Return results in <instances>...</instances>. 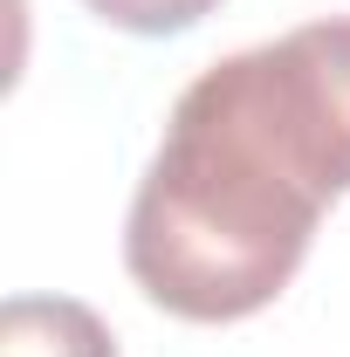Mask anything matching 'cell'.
Listing matches in <instances>:
<instances>
[{"label":"cell","instance_id":"obj_1","mask_svg":"<svg viewBox=\"0 0 350 357\" xmlns=\"http://www.w3.org/2000/svg\"><path fill=\"white\" fill-rule=\"evenodd\" d=\"M323 206L330 192L268 131L234 62H213L178 89L165 144L137 178L124 268L185 323H241L296 282Z\"/></svg>","mask_w":350,"mask_h":357},{"label":"cell","instance_id":"obj_2","mask_svg":"<svg viewBox=\"0 0 350 357\" xmlns=\"http://www.w3.org/2000/svg\"><path fill=\"white\" fill-rule=\"evenodd\" d=\"M0 357H117L103 316L76 296H7Z\"/></svg>","mask_w":350,"mask_h":357},{"label":"cell","instance_id":"obj_3","mask_svg":"<svg viewBox=\"0 0 350 357\" xmlns=\"http://www.w3.org/2000/svg\"><path fill=\"white\" fill-rule=\"evenodd\" d=\"M89 14H103L110 28H131V35H178L192 21H206L220 0H83Z\"/></svg>","mask_w":350,"mask_h":357}]
</instances>
